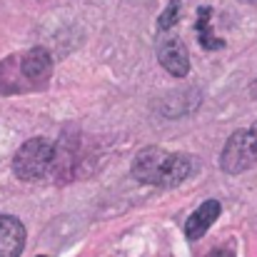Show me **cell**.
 Here are the masks:
<instances>
[{
    "label": "cell",
    "instance_id": "cell-1",
    "mask_svg": "<svg viewBox=\"0 0 257 257\" xmlns=\"http://www.w3.org/2000/svg\"><path fill=\"white\" fill-rule=\"evenodd\" d=\"M78 155L65 143H53L45 138H33L20 145L13 158V172L25 182L65 180L75 172Z\"/></svg>",
    "mask_w": 257,
    "mask_h": 257
},
{
    "label": "cell",
    "instance_id": "cell-2",
    "mask_svg": "<svg viewBox=\"0 0 257 257\" xmlns=\"http://www.w3.org/2000/svg\"><path fill=\"white\" fill-rule=\"evenodd\" d=\"M53 58L45 48H30L0 63V95L35 92L50 83Z\"/></svg>",
    "mask_w": 257,
    "mask_h": 257
},
{
    "label": "cell",
    "instance_id": "cell-3",
    "mask_svg": "<svg viewBox=\"0 0 257 257\" xmlns=\"http://www.w3.org/2000/svg\"><path fill=\"white\" fill-rule=\"evenodd\" d=\"M195 170V160L163 148H143L133 160V177L153 187H177Z\"/></svg>",
    "mask_w": 257,
    "mask_h": 257
},
{
    "label": "cell",
    "instance_id": "cell-4",
    "mask_svg": "<svg viewBox=\"0 0 257 257\" xmlns=\"http://www.w3.org/2000/svg\"><path fill=\"white\" fill-rule=\"evenodd\" d=\"M252 165H257V122L232 133L220 155V168L227 175H240Z\"/></svg>",
    "mask_w": 257,
    "mask_h": 257
},
{
    "label": "cell",
    "instance_id": "cell-5",
    "mask_svg": "<svg viewBox=\"0 0 257 257\" xmlns=\"http://www.w3.org/2000/svg\"><path fill=\"white\" fill-rule=\"evenodd\" d=\"M158 60L160 65L172 73L175 78H185L190 73V53L182 43L180 35H175L172 30L160 33V40H158Z\"/></svg>",
    "mask_w": 257,
    "mask_h": 257
},
{
    "label": "cell",
    "instance_id": "cell-6",
    "mask_svg": "<svg viewBox=\"0 0 257 257\" xmlns=\"http://www.w3.org/2000/svg\"><path fill=\"white\" fill-rule=\"evenodd\" d=\"M25 247V225L13 215H0V257H20Z\"/></svg>",
    "mask_w": 257,
    "mask_h": 257
},
{
    "label": "cell",
    "instance_id": "cell-7",
    "mask_svg": "<svg viewBox=\"0 0 257 257\" xmlns=\"http://www.w3.org/2000/svg\"><path fill=\"white\" fill-rule=\"evenodd\" d=\"M220 217V202L217 200H205L185 222V237L187 240H200L210 227L212 222Z\"/></svg>",
    "mask_w": 257,
    "mask_h": 257
},
{
    "label": "cell",
    "instance_id": "cell-8",
    "mask_svg": "<svg viewBox=\"0 0 257 257\" xmlns=\"http://www.w3.org/2000/svg\"><path fill=\"white\" fill-rule=\"evenodd\" d=\"M210 23H212V8H200V10H197V23H195V33H197L200 45L212 53V50L225 48V40H222V38H215Z\"/></svg>",
    "mask_w": 257,
    "mask_h": 257
},
{
    "label": "cell",
    "instance_id": "cell-9",
    "mask_svg": "<svg viewBox=\"0 0 257 257\" xmlns=\"http://www.w3.org/2000/svg\"><path fill=\"white\" fill-rule=\"evenodd\" d=\"M180 13H182V3H180V0H170V5L165 8V13H163L160 20H158V30H160V33L172 30V25L180 20Z\"/></svg>",
    "mask_w": 257,
    "mask_h": 257
},
{
    "label": "cell",
    "instance_id": "cell-10",
    "mask_svg": "<svg viewBox=\"0 0 257 257\" xmlns=\"http://www.w3.org/2000/svg\"><path fill=\"white\" fill-rule=\"evenodd\" d=\"M207 257H235V247L227 245V247H215L212 252H207Z\"/></svg>",
    "mask_w": 257,
    "mask_h": 257
},
{
    "label": "cell",
    "instance_id": "cell-11",
    "mask_svg": "<svg viewBox=\"0 0 257 257\" xmlns=\"http://www.w3.org/2000/svg\"><path fill=\"white\" fill-rule=\"evenodd\" d=\"M250 90H252V95H255V97H257V78H255V80H252V85H250Z\"/></svg>",
    "mask_w": 257,
    "mask_h": 257
},
{
    "label": "cell",
    "instance_id": "cell-12",
    "mask_svg": "<svg viewBox=\"0 0 257 257\" xmlns=\"http://www.w3.org/2000/svg\"><path fill=\"white\" fill-rule=\"evenodd\" d=\"M240 3H247V5H257V0H240Z\"/></svg>",
    "mask_w": 257,
    "mask_h": 257
},
{
    "label": "cell",
    "instance_id": "cell-13",
    "mask_svg": "<svg viewBox=\"0 0 257 257\" xmlns=\"http://www.w3.org/2000/svg\"><path fill=\"white\" fill-rule=\"evenodd\" d=\"M40 257H45V255H40Z\"/></svg>",
    "mask_w": 257,
    "mask_h": 257
}]
</instances>
